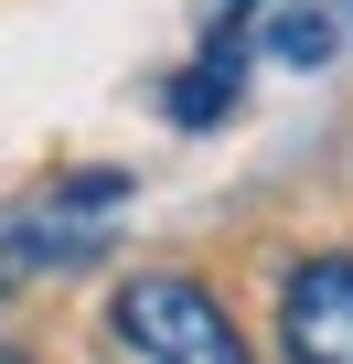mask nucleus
Returning a JSON list of instances; mask_svg holds the SVG:
<instances>
[{"instance_id":"f257e3e1","label":"nucleus","mask_w":353,"mask_h":364,"mask_svg":"<svg viewBox=\"0 0 353 364\" xmlns=\"http://www.w3.org/2000/svg\"><path fill=\"white\" fill-rule=\"evenodd\" d=\"M107 332H118L139 364H257L246 332H236V311H225L204 279H171V268L118 279V289H107Z\"/></svg>"},{"instance_id":"f03ea898","label":"nucleus","mask_w":353,"mask_h":364,"mask_svg":"<svg viewBox=\"0 0 353 364\" xmlns=\"http://www.w3.org/2000/svg\"><path fill=\"white\" fill-rule=\"evenodd\" d=\"M278 353L289 364H353V247H310L278 268Z\"/></svg>"},{"instance_id":"7ed1b4c3","label":"nucleus","mask_w":353,"mask_h":364,"mask_svg":"<svg viewBox=\"0 0 353 364\" xmlns=\"http://www.w3.org/2000/svg\"><path fill=\"white\" fill-rule=\"evenodd\" d=\"M342 43H353V33H342L332 0H268V11H257V54H278L289 75H321Z\"/></svg>"},{"instance_id":"20e7f679","label":"nucleus","mask_w":353,"mask_h":364,"mask_svg":"<svg viewBox=\"0 0 353 364\" xmlns=\"http://www.w3.org/2000/svg\"><path fill=\"white\" fill-rule=\"evenodd\" d=\"M161 107H171V129H225L246 107V54H204L193 43L183 75H161Z\"/></svg>"},{"instance_id":"39448f33","label":"nucleus","mask_w":353,"mask_h":364,"mask_svg":"<svg viewBox=\"0 0 353 364\" xmlns=\"http://www.w3.org/2000/svg\"><path fill=\"white\" fill-rule=\"evenodd\" d=\"M332 11H342V33H353V0H332Z\"/></svg>"},{"instance_id":"423d86ee","label":"nucleus","mask_w":353,"mask_h":364,"mask_svg":"<svg viewBox=\"0 0 353 364\" xmlns=\"http://www.w3.org/2000/svg\"><path fill=\"white\" fill-rule=\"evenodd\" d=\"M0 364H33V353H0Z\"/></svg>"}]
</instances>
